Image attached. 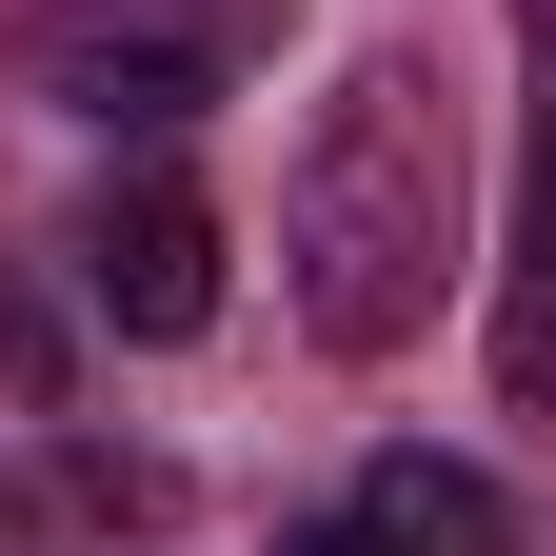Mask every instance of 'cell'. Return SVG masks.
<instances>
[{"instance_id":"obj_2","label":"cell","mask_w":556,"mask_h":556,"mask_svg":"<svg viewBox=\"0 0 556 556\" xmlns=\"http://www.w3.org/2000/svg\"><path fill=\"white\" fill-rule=\"evenodd\" d=\"M258 60H278V0H40V21H21V80L60 119H100V139L219 119Z\"/></svg>"},{"instance_id":"obj_4","label":"cell","mask_w":556,"mask_h":556,"mask_svg":"<svg viewBox=\"0 0 556 556\" xmlns=\"http://www.w3.org/2000/svg\"><path fill=\"white\" fill-rule=\"evenodd\" d=\"M517 80H536V119H517V258H497V397H517V417H556V0H517Z\"/></svg>"},{"instance_id":"obj_5","label":"cell","mask_w":556,"mask_h":556,"mask_svg":"<svg viewBox=\"0 0 556 556\" xmlns=\"http://www.w3.org/2000/svg\"><path fill=\"white\" fill-rule=\"evenodd\" d=\"M338 536H358V556H517V497H497L477 457H378Z\"/></svg>"},{"instance_id":"obj_3","label":"cell","mask_w":556,"mask_h":556,"mask_svg":"<svg viewBox=\"0 0 556 556\" xmlns=\"http://www.w3.org/2000/svg\"><path fill=\"white\" fill-rule=\"evenodd\" d=\"M80 299L119 338H199V318H219V199H199L179 160H119L80 199Z\"/></svg>"},{"instance_id":"obj_1","label":"cell","mask_w":556,"mask_h":556,"mask_svg":"<svg viewBox=\"0 0 556 556\" xmlns=\"http://www.w3.org/2000/svg\"><path fill=\"white\" fill-rule=\"evenodd\" d=\"M457 219H477L457 80H438L417 40L338 60V100L299 119V179H278V299H299V338H318V358H397V338H438Z\"/></svg>"}]
</instances>
